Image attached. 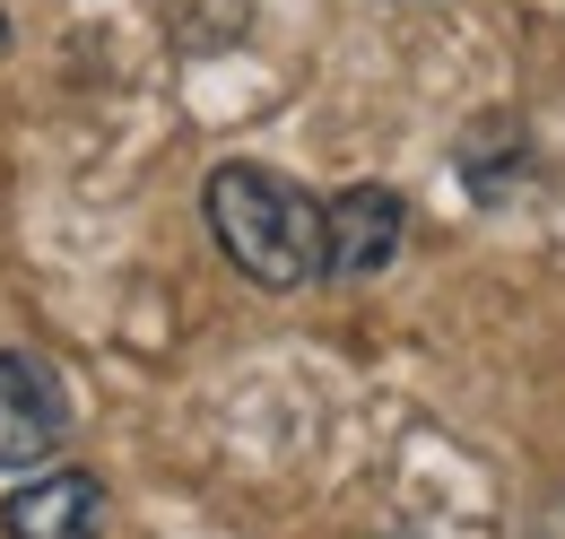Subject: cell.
Masks as SVG:
<instances>
[{"label":"cell","instance_id":"5","mask_svg":"<svg viewBox=\"0 0 565 539\" xmlns=\"http://www.w3.org/2000/svg\"><path fill=\"white\" fill-rule=\"evenodd\" d=\"M531 166V139H522V123H479V131L461 139V183L479 192L488 209L513 201V175Z\"/></svg>","mask_w":565,"mask_h":539},{"label":"cell","instance_id":"4","mask_svg":"<svg viewBox=\"0 0 565 539\" xmlns=\"http://www.w3.org/2000/svg\"><path fill=\"white\" fill-rule=\"evenodd\" d=\"M0 531L9 539H96L105 531V478L96 471H44L26 487H9Z\"/></svg>","mask_w":565,"mask_h":539},{"label":"cell","instance_id":"2","mask_svg":"<svg viewBox=\"0 0 565 539\" xmlns=\"http://www.w3.org/2000/svg\"><path fill=\"white\" fill-rule=\"evenodd\" d=\"M71 435V392L53 374V357L35 348H0V471H35L53 462Z\"/></svg>","mask_w":565,"mask_h":539},{"label":"cell","instance_id":"3","mask_svg":"<svg viewBox=\"0 0 565 539\" xmlns=\"http://www.w3.org/2000/svg\"><path fill=\"white\" fill-rule=\"evenodd\" d=\"M409 235V201L383 183H349L340 201H322V278H374Z\"/></svg>","mask_w":565,"mask_h":539},{"label":"cell","instance_id":"1","mask_svg":"<svg viewBox=\"0 0 565 539\" xmlns=\"http://www.w3.org/2000/svg\"><path fill=\"white\" fill-rule=\"evenodd\" d=\"M201 209H210L217 253L244 270L253 287L287 296V287L322 278V201H305L279 166H253V157L217 166L210 192H201Z\"/></svg>","mask_w":565,"mask_h":539}]
</instances>
